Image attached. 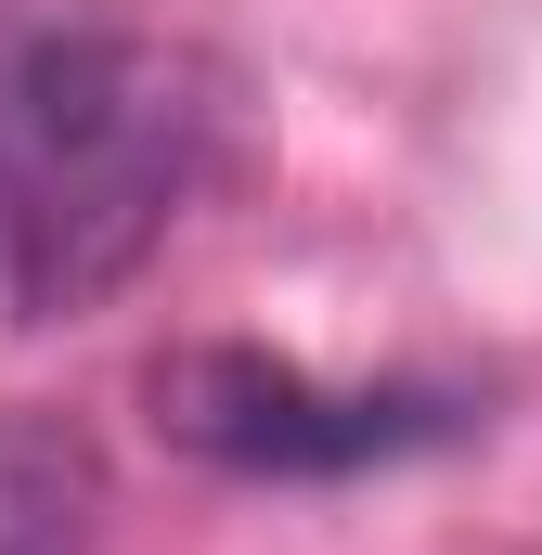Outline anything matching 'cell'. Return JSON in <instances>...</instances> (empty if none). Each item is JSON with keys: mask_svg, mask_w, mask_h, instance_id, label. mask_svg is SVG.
<instances>
[{"mask_svg": "<svg viewBox=\"0 0 542 555\" xmlns=\"http://www.w3.org/2000/svg\"><path fill=\"white\" fill-rule=\"evenodd\" d=\"M155 426L233 478H362V465L465 439L478 401L465 388H323L310 362H271V349H181L155 362Z\"/></svg>", "mask_w": 542, "mask_h": 555, "instance_id": "obj_2", "label": "cell"}, {"mask_svg": "<svg viewBox=\"0 0 542 555\" xmlns=\"http://www.w3.org/2000/svg\"><path fill=\"white\" fill-rule=\"evenodd\" d=\"M104 543V452L65 414H0V555H91Z\"/></svg>", "mask_w": 542, "mask_h": 555, "instance_id": "obj_3", "label": "cell"}, {"mask_svg": "<svg viewBox=\"0 0 542 555\" xmlns=\"http://www.w3.org/2000/svg\"><path fill=\"white\" fill-rule=\"evenodd\" d=\"M220 168V78L168 39L52 26L0 52V297L65 323L168 246Z\"/></svg>", "mask_w": 542, "mask_h": 555, "instance_id": "obj_1", "label": "cell"}]
</instances>
